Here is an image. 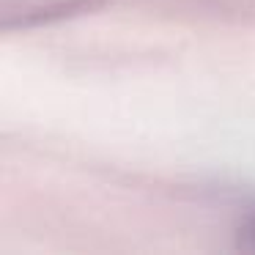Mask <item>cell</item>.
Here are the masks:
<instances>
[{"label": "cell", "instance_id": "cell-1", "mask_svg": "<svg viewBox=\"0 0 255 255\" xmlns=\"http://www.w3.org/2000/svg\"><path fill=\"white\" fill-rule=\"evenodd\" d=\"M107 0H0V30H33L69 17L91 14Z\"/></svg>", "mask_w": 255, "mask_h": 255}, {"label": "cell", "instance_id": "cell-2", "mask_svg": "<svg viewBox=\"0 0 255 255\" xmlns=\"http://www.w3.org/2000/svg\"><path fill=\"white\" fill-rule=\"evenodd\" d=\"M236 236H239V247H244V250H253L255 253V211L247 217V220L239 225V231H236Z\"/></svg>", "mask_w": 255, "mask_h": 255}]
</instances>
